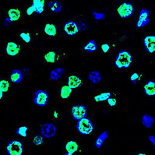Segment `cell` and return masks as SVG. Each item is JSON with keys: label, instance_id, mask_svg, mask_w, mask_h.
<instances>
[{"label": "cell", "instance_id": "17", "mask_svg": "<svg viewBox=\"0 0 155 155\" xmlns=\"http://www.w3.org/2000/svg\"><path fill=\"white\" fill-rule=\"evenodd\" d=\"M149 15L150 14L148 10H147V9H141V11L140 12L138 21H137V28H144V27L150 22Z\"/></svg>", "mask_w": 155, "mask_h": 155}, {"label": "cell", "instance_id": "4", "mask_svg": "<svg viewBox=\"0 0 155 155\" xmlns=\"http://www.w3.org/2000/svg\"><path fill=\"white\" fill-rule=\"evenodd\" d=\"M23 49L22 45L13 40L6 41V55L9 58H17Z\"/></svg>", "mask_w": 155, "mask_h": 155}, {"label": "cell", "instance_id": "25", "mask_svg": "<svg viewBox=\"0 0 155 155\" xmlns=\"http://www.w3.org/2000/svg\"><path fill=\"white\" fill-rule=\"evenodd\" d=\"M11 83L10 80L7 79H1L0 81V88H1V91L3 92L4 94H8L10 90H11Z\"/></svg>", "mask_w": 155, "mask_h": 155}, {"label": "cell", "instance_id": "22", "mask_svg": "<svg viewBox=\"0 0 155 155\" xmlns=\"http://www.w3.org/2000/svg\"><path fill=\"white\" fill-rule=\"evenodd\" d=\"M112 94V92H105V93H94L93 94V100L96 102H101L107 101Z\"/></svg>", "mask_w": 155, "mask_h": 155}, {"label": "cell", "instance_id": "18", "mask_svg": "<svg viewBox=\"0 0 155 155\" xmlns=\"http://www.w3.org/2000/svg\"><path fill=\"white\" fill-rule=\"evenodd\" d=\"M143 45L147 51L150 53L155 52V36H147L143 40Z\"/></svg>", "mask_w": 155, "mask_h": 155}, {"label": "cell", "instance_id": "29", "mask_svg": "<svg viewBox=\"0 0 155 155\" xmlns=\"http://www.w3.org/2000/svg\"><path fill=\"white\" fill-rule=\"evenodd\" d=\"M16 133H17V135L23 137V138H27L30 135V128L26 126H20L17 130Z\"/></svg>", "mask_w": 155, "mask_h": 155}, {"label": "cell", "instance_id": "15", "mask_svg": "<svg viewBox=\"0 0 155 155\" xmlns=\"http://www.w3.org/2000/svg\"><path fill=\"white\" fill-rule=\"evenodd\" d=\"M41 133L46 138H51L55 135L56 128L52 123H45L41 127Z\"/></svg>", "mask_w": 155, "mask_h": 155}, {"label": "cell", "instance_id": "13", "mask_svg": "<svg viewBox=\"0 0 155 155\" xmlns=\"http://www.w3.org/2000/svg\"><path fill=\"white\" fill-rule=\"evenodd\" d=\"M34 102L36 105L40 106V107L47 106L48 103V94L45 91H42V90L38 91L35 94Z\"/></svg>", "mask_w": 155, "mask_h": 155}, {"label": "cell", "instance_id": "28", "mask_svg": "<svg viewBox=\"0 0 155 155\" xmlns=\"http://www.w3.org/2000/svg\"><path fill=\"white\" fill-rule=\"evenodd\" d=\"M108 134L107 132H103V133H101L100 135L97 137L96 141H95V146H96V147L97 148L101 147V146L103 145L104 141L106 140V139L108 138Z\"/></svg>", "mask_w": 155, "mask_h": 155}, {"label": "cell", "instance_id": "12", "mask_svg": "<svg viewBox=\"0 0 155 155\" xmlns=\"http://www.w3.org/2000/svg\"><path fill=\"white\" fill-rule=\"evenodd\" d=\"M64 151L66 155L79 154L81 153V146L77 141H66L64 143Z\"/></svg>", "mask_w": 155, "mask_h": 155}, {"label": "cell", "instance_id": "39", "mask_svg": "<svg viewBox=\"0 0 155 155\" xmlns=\"http://www.w3.org/2000/svg\"><path fill=\"white\" fill-rule=\"evenodd\" d=\"M137 154H138V155H144V154H147V153H144V152H137Z\"/></svg>", "mask_w": 155, "mask_h": 155}, {"label": "cell", "instance_id": "16", "mask_svg": "<svg viewBox=\"0 0 155 155\" xmlns=\"http://www.w3.org/2000/svg\"><path fill=\"white\" fill-rule=\"evenodd\" d=\"M64 31L66 35L73 36L79 32V26L73 20H69L64 24Z\"/></svg>", "mask_w": 155, "mask_h": 155}, {"label": "cell", "instance_id": "2", "mask_svg": "<svg viewBox=\"0 0 155 155\" xmlns=\"http://www.w3.org/2000/svg\"><path fill=\"white\" fill-rule=\"evenodd\" d=\"M133 58L130 51L126 50H122L117 55L115 60V65L119 69L129 68L131 66Z\"/></svg>", "mask_w": 155, "mask_h": 155}, {"label": "cell", "instance_id": "7", "mask_svg": "<svg viewBox=\"0 0 155 155\" xmlns=\"http://www.w3.org/2000/svg\"><path fill=\"white\" fill-rule=\"evenodd\" d=\"M38 37V31H31L28 29H22L19 31V38L22 44H31Z\"/></svg>", "mask_w": 155, "mask_h": 155}, {"label": "cell", "instance_id": "20", "mask_svg": "<svg viewBox=\"0 0 155 155\" xmlns=\"http://www.w3.org/2000/svg\"><path fill=\"white\" fill-rule=\"evenodd\" d=\"M46 2L47 0H31V5L35 8L37 14H41L45 8Z\"/></svg>", "mask_w": 155, "mask_h": 155}, {"label": "cell", "instance_id": "5", "mask_svg": "<svg viewBox=\"0 0 155 155\" xmlns=\"http://www.w3.org/2000/svg\"><path fill=\"white\" fill-rule=\"evenodd\" d=\"M68 57V54L64 53L62 55H59L56 52V51L54 49H48L44 53V63L45 64H58L62 62V59L66 58Z\"/></svg>", "mask_w": 155, "mask_h": 155}, {"label": "cell", "instance_id": "24", "mask_svg": "<svg viewBox=\"0 0 155 155\" xmlns=\"http://www.w3.org/2000/svg\"><path fill=\"white\" fill-rule=\"evenodd\" d=\"M83 50L85 52L94 53L97 51V45L94 40H90L83 45Z\"/></svg>", "mask_w": 155, "mask_h": 155}, {"label": "cell", "instance_id": "11", "mask_svg": "<svg viewBox=\"0 0 155 155\" xmlns=\"http://www.w3.org/2000/svg\"><path fill=\"white\" fill-rule=\"evenodd\" d=\"M73 91L68 84H62L58 87V99L60 101H67L73 95Z\"/></svg>", "mask_w": 155, "mask_h": 155}, {"label": "cell", "instance_id": "27", "mask_svg": "<svg viewBox=\"0 0 155 155\" xmlns=\"http://www.w3.org/2000/svg\"><path fill=\"white\" fill-rule=\"evenodd\" d=\"M65 72V69L62 68H57V69H54L50 73V79L51 81H57L62 76V74Z\"/></svg>", "mask_w": 155, "mask_h": 155}, {"label": "cell", "instance_id": "31", "mask_svg": "<svg viewBox=\"0 0 155 155\" xmlns=\"http://www.w3.org/2000/svg\"><path fill=\"white\" fill-rule=\"evenodd\" d=\"M107 104L111 108H115L118 105V99H117V94L112 92L111 97L107 100Z\"/></svg>", "mask_w": 155, "mask_h": 155}, {"label": "cell", "instance_id": "34", "mask_svg": "<svg viewBox=\"0 0 155 155\" xmlns=\"http://www.w3.org/2000/svg\"><path fill=\"white\" fill-rule=\"evenodd\" d=\"M32 143H33V144L36 145V146H41L44 143V139H43L41 136L35 135L32 138Z\"/></svg>", "mask_w": 155, "mask_h": 155}, {"label": "cell", "instance_id": "38", "mask_svg": "<svg viewBox=\"0 0 155 155\" xmlns=\"http://www.w3.org/2000/svg\"><path fill=\"white\" fill-rule=\"evenodd\" d=\"M149 140H150V142H151L155 147V137H153V136H150Z\"/></svg>", "mask_w": 155, "mask_h": 155}, {"label": "cell", "instance_id": "9", "mask_svg": "<svg viewBox=\"0 0 155 155\" xmlns=\"http://www.w3.org/2000/svg\"><path fill=\"white\" fill-rule=\"evenodd\" d=\"M72 117L75 120H80V119L85 118L87 115V108L84 104H77L71 107L70 110Z\"/></svg>", "mask_w": 155, "mask_h": 155}, {"label": "cell", "instance_id": "35", "mask_svg": "<svg viewBox=\"0 0 155 155\" xmlns=\"http://www.w3.org/2000/svg\"><path fill=\"white\" fill-rule=\"evenodd\" d=\"M24 11H25L26 14H28V16H32V15H34L35 13H35V8L32 6V5H28V6L25 7Z\"/></svg>", "mask_w": 155, "mask_h": 155}, {"label": "cell", "instance_id": "30", "mask_svg": "<svg viewBox=\"0 0 155 155\" xmlns=\"http://www.w3.org/2000/svg\"><path fill=\"white\" fill-rule=\"evenodd\" d=\"M89 80L94 84H97L101 81V76L99 72L94 70V71H92L89 73Z\"/></svg>", "mask_w": 155, "mask_h": 155}, {"label": "cell", "instance_id": "10", "mask_svg": "<svg viewBox=\"0 0 155 155\" xmlns=\"http://www.w3.org/2000/svg\"><path fill=\"white\" fill-rule=\"evenodd\" d=\"M24 146L20 141H10L6 146V152L9 155H21L24 153Z\"/></svg>", "mask_w": 155, "mask_h": 155}, {"label": "cell", "instance_id": "33", "mask_svg": "<svg viewBox=\"0 0 155 155\" xmlns=\"http://www.w3.org/2000/svg\"><path fill=\"white\" fill-rule=\"evenodd\" d=\"M51 116H52L53 120L55 121V122L61 120V119H62V111H60L58 108H55L52 111Z\"/></svg>", "mask_w": 155, "mask_h": 155}, {"label": "cell", "instance_id": "37", "mask_svg": "<svg viewBox=\"0 0 155 155\" xmlns=\"http://www.w3.org/2000/svg\"><path fill=\"white\" fill-rule=\"evenodd\" d=\"M94 14V18L96 19V20H103V19L104 18V13H96V12H94L93 13Z\"/></svg>", "mask_w": 155, "mask_h": 155}, {"label": "cell", "instance_id": "6", "mask_svg": "<svg viewBox=\"0 0 155 155\" xmlns=\"http://www.w3.org/2000/svg\"><path fill=\"white\" fill-rule=\"evenodd\" d=\"M77 130L82 135H90L94 131L93 122L89 118H83L77 122Z\"/></svg>", "mask_w": 155, "mask_h": 155}, {"label": "cell", "instance_id": "26", "mask_svg": "<svg viewBox=\"0 0 155 155\" xmlns=\"http://www.w3.org/2000/svg\"><path fill=\"white\" fill-rule=\"evenodd\" d=\"M142 122L145 127L150 128L153 126V123H154V119L151 115H148V114H144L142 117Z\"/></svg>", "mask_w": 155, "mask_h": 155}, {"label": "cell", "instance_id": "1", "mask_svg": "<svg viewBox=\"0 0 155 155\" xmlns=\"http://www.w3.org/2000/svg\"><path fill=\"white\" fill-rule=\"evenodd\" d=\"M115 12L119 19H128L134 13V6L129 2H121L115 7Z\"/></svg>", "mask_w": 155, "mask_h": 155}, {"label": "cell", "instance_id": "8", "mask_svg": "<svg viewBox=\"0 0 155 155\" xmlns=\"http://www.w3.org/2000/svg\"><path fill=\"white\" fill-rule=\"evenodd\" d=\"M44 33L47 38L56 39L58 38L56 24L51 20H45L44 23Z\"/></svg>", "mask_w": 155, "mask_h": 155}, {"label": "cell", "instance_id": "36", "mask_svg": "<svg viewBox=\"0 0 155 155\" xmlns=\"http://www.w3.org/2000/svg\"><path fill=\"white\" fill-rule=\"evenodd\" d=\"M111 48V44H103L101 45V51L104 53H107L110 51Z\"/></svg>", "mask_w": 155, "mask_h": 155}, {"label": "cell", "instance_id": "14", "mask_svg": "<svg viewBox=\"0 0 155 155\" xmlns=\"http://www.w3.org/2000/svg\"><path fill=\"white\" fill-rule=\"evenodd\" d=\"M83 84H84V81L80 75L77 73L69 74V78H68V84L72 89L75 90L81 88L83 86Z\"/></svg>", "mask_w": 155, "mask_h": 155}, {"label": "cell", "instance_id": "3", "mask_svg": "<svg viewBox=\"0 0 155 155\" xmlns=\"http://www.w3.org/2000/svg\"><path fill=\"white\" fill-rule=\"evenodd\" d=\"M24 12L20 9V6L15 5L12 6L5 11V15L6 17V22L9 24H16L18 23L23 17Z\"/></svg>", "mask_w": 155, "mask_h": 155}, {"label": "cell", "instance_id": "23", "mask_svg": "<svg viewBox=\"0 0 155 155\" xmlns=\"http://www.w3.org/2000/svg\"><path fill=\"white\" fill-rule=\"evenodd\" d=\"M9 80L13 83L18 84L23 80V73L19 69H14L9 74Z\"/></svg>", "mask_w": 155, "mask_h": 155}, {"label": "cell", "instance_id": "21", "mask_svg": "<svg viewBox=\"0 0 155 155\" xmlns=\"http://www.w3.org/2000/svg\"><path fill=\"white\" fill-rule=\"evenodd\" d=\"M143 91L145 94L152 97L155 96V82L154 81H148L143 86Z\"/></svg>", "mask_w": 155, "mask_h": 155}, {"label": "cell", "instance_id": "32", "mask_svg": "<svg viewBox=\"0 0 155 155\" xmlns=\"http://www.w3.org/2000/svg\"><path fill=\"white\" fill-rule=\"evenodd\" d=\"M144 77V73H133L130 77V81L133 84H136L137 83H140L142 81L143 78Z\"/></svg>", "mask_w": 155, "mask_h": 155}, {"label": "cell", "instance_id": "19", "mask_svg": "<svg viewBox=\"0 0 155 155\" xmlns=\"http://www.w3.org/2000/svg\"><path fill=\"white\" fill-rule=\"evenodd\" d=\"M48 10L51 14H58L62 11V3L58 0H51L48 3Z\"/></svg>", "mask_w": 155, "mask_h": 155}]
</instances>
